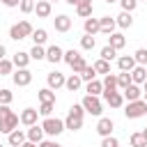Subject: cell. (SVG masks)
<instances>
[{
  "mask_svg": "<svg viewBox=\"0 0 147 147\" xmlns=\"http://www.w3.org/2000/svg\"><path fill=\"white\" fill-rule=\"evenodd\" d=\"M0 147H5V145H0Z\"/></svg>",
  "mask_w": 147,
  "mask_h": 147,
  "instance_id": "91938a15",
  "label": "cell"
},
{
  "mask_svg": "<svg viewBox=\"0 0 147 147\" xmlns=\"http://www.w3.org/2000/svg\"><path fill=\"white\" fill-rule=\"evenodd\" d=\"M64 83H67V76L60 74V71H51V74L46 76V85H48L51 90H60V87H64Z\"/></svg>",
  "mask_w": 147,
  "mask_h": 147,
  "instance_id": "ba28073f",
  "label": "cell"
},
{
  "mask_svg": "<svg viewBox=\"0 0 147 147\" xmlns=\"http://www.w3.org/2000/svg\"><path fill=\"white\" fill-rule=\"evenodd\" d=\"M133 57H136L138 64H145V67H147V48H138V51L133 53Z\"/></svg>",
  "mask_w": 147,
  "mask_h": 147,
  "instance_id": "ee69618b",
  "label": "cell"
},
{
  "mask_svg": "<svg viewBox=\"0 0 147 147\" xmlns=\"http://www.w3.org/2000/svg\"><path fill=\"white\" fill-rule=\"evenodd\" d=\"M142 99H145V103H147V92H145V94H142Z\"/></svg>",
  "mask_w": 147,
  "mask_h": 147,
  "instance_id": "9f6ffc18",
  "label": "cell"
},
{
  "mask_svg": "<svg viewBox=\"0 0 147 147\" xmlns=\"http://www.w3.org/2000/svg\"><path fill=\"white\" fill-rule=\"evenodd\" d=\"M34 11H37L39 18H48L51 11H53V2H48V0H39V2L34 5Z\"/></svg>",
  "mask_w": 147,
  "mask_h": 147,
  "instance_id": "d6986e66",
  "label": "cell"
},
{
  "mask_svg": "<svg viewBox=\"0 0 147 147\" xmlns=\"http://www.w3.org/2000/svg\"><path fill=\"white\" fill-rule=\"evenodd\" d=\"M46 60H48V62H53V64H57V62H62V60H64V51H62L57 44H53V46H48V48H46Z\"/></svg>",
  "mask_w": 147,
  "mask_h": 147,
  "instance_id": "7c38bea8",
  "label": "cell"
},
{
  "mask_svg": "<svg viewBox=\"0 0 147 147\" xmlns=\"http://www.w3.org/2000/svg\"><path fill=\"white\" fill-rule=\"evenodd\" d=\"M129 142H131V147H147V140H145L142 131H136V133H131Z\"/></svg>",
  "mask_w": 147,
  "mask_h": 147,
  "instance_id": "1f68e13d",
  "label": "cell"
},
{
  "mask_svg": "<svg viewBox=\"0 0 147 147\" xmlns=\"http://www.w3.org/2000/svg\"><path fill=\"white\" fill-rule=\"evenodd\" d=\"M124 99L126 101H138V99H142V94H145V90H142V85H136V83H131L124 92Z\"/></svg>",
  "mask_w": 147,
  "mask_h": 147,
  "instance_id": "8fae6325",
  "label": "cell"
},
{
  "mask_svg": "<svg viewBox=\"0 0 147 147\" xmlns=\"http://www.w3.org/2000/svg\"><path fill=\"white\" fill-rule=\"evenodd\" d=\"M64 87H67L69 92H78V90L83 87V78H80V74H71V76L67 78Z\"/></svg>",
  "mask_w": 147,
  "mask_h": 147,
  "instance_id": "cb8c5ba5",
  "label": "cell"
},
{
  "mask_svg": "<svg viewBox=\"0 0 147 147\" xmlns=\"http://www.w3.org/2000/svg\"><path fill=\"white\" fill-rule=\"evenodd\" d=\"M7 140H9L11 147H21V145L28 140V133H23L21 129H14L11 133H7Z\"/></svg>",
  "mask_w": 147,
  "mask_h": 147,
  "instance_id": "ac0fdd59",
  "label": "cell"
},
{
  "mask_svg": "<svg viewBox=\"0 0 147 147\" xmlns=\"http://www.w3.org/2000/svg\"><path fill=\"white\" fill-rule=\"evenodd\" d=\"M11 80H14V85H18V87H28L30 83H32V71L25 67V69H16L14 74H11Z\"/></svg>",
  "mask_w": 147,
  "mask_h": 147,
  "instance_id": "52a82bcc",
  "label": "cell"
},
{
  "mask_svg": "<svg viewBox=\"0 0 147 147\" xmlns=\"http://www.w3.org/2000/svg\"><path fill=\"white\" fill-rule=\"evenodd\" d=\"M103 99H106V103H108L110 108H122L124 101H126L119 90H115V92H103Z\"/></svg>",
  "mask_w": 147,
  "mask_h": 147,
  "instance_id": "9c48e42d",
  "label": "cell"
},
{
  "mask_svg": "<svg viewBox=\"0 0 147 147\" xmlns=\"http://www.w3.org/2000/svg\"><path fill=\"white\" fill-rule=\"evenodd\" d=\"M131 83H133V80H131V71H119V74H117V90H119V92H124Z\"/></svg>",
  "mask_w": 147,
  "mask_h": 147,
  "instance_id": "4316f807",
  "label": "cell"
},
{
  "mask_svg": "<svg viewBox=\"0 0 147 147\" xmlns=\"http://www.w3.org/2000/svg\"><path fill=\"white\" fill-rule=\"evenodd\" d=\"M37 96H39V101H41V103H46V101H48V103H55V90H51L48 85H46V87H41V90L37 92Z\"/></svg>",
  "mask_w": 147,
  "mask_h": 147,
  "instance_id": "83f0119b",
  "label": "cell"
},
{
  "mask_svg": "<svg viewBox=\"0 0 147 147\" xmlns=\"http://www.w3.org/2000/svg\"><path fill=\"white\" fill-rule=\"evenodd\" d=\"M124 115H126V119H138V117H145V115H147V103H145V99H138V101H126V106H124Z\"/></svg>",
  "mask_w": 147,
  "mask_h": 147,
  "instance_id": "277c9868",
  "label": "cell"
},
{
  "mask_svg": "<svg viewBox=\"0 0 147 147\" xmlns=\"http://www.w3.org/2000/svg\"><path fill=\"white\" fill-rule=\"evenodd\" d=\"M41 126H44V133H46V136H51V138H57L62 131H67L64 119H57V117H44Z\"/></svg>",
  "mask_w": 147,
  "mask_h": 147,
  "instance_id": "5b68a950",
  "label": "cell"
},
{
  "mask_svg": "<svg viewBox=\"0 0 147 147\" xmlns=\"http://www.w3.org/2000/svg\"><path fill=\"white\" fill-rule=\"evenodd\" d=\"M37 147H62L60 142H55V140H41Z\"/></svg>",
  "mask_w": 147,
  "mask_h": 147,
  "instance_id": "7dc6e473",
  "label": "cell"
},
{
  "mask_svg": "<svg viewBox=\"0 0 147 147\" xmlns=\"http://www.w3.org/2000/svg\"><path fill=\"white\" fill-rule=\"evenodd\" d=\"M53 25H55L57 32H69V30H71V18H69L67 14H57V16L53 18Z\"/></svg>",
  "mask_w": 147,
  "mask_h": 147,
  "instance_id": "5bb4252c",
  "label": "cell"
},
{
  "mask_svg": "<svg viewBox=\"0 0 147 147\" xmlns=\"http://www.w3.org/2000/svg\"><path fill=\"white\" fill-rule=\"evenodd\" d=\"M142 136H145V140H147V126H145V129H142Z\"/></svg>",
  "mask_w": 147,
  "mask_h": 147,
  "instance_id": "f5cc1de1",
  "label": "cell"
},
{
  "mask_svg": "<svg viewBox=\"0 0 147 147\" xmlns=\"http://www.w3.org/2000/svg\"><path fill=\"white\" fill-rule=\"evenodd\" d=\"M85 67H87V62H85V57L80 55V57L71 64V71H74V74H83V69H85Z\"/></svg>",
  "mask_w": 147,
  "mask_h": 147,
  "instance_id": "7bdbcfd3",
  "label": "cell"
},
{
  "mask_svg": "<svg viewBox=\"0 0 147 147\" xmlns=\"http://www.w3.org/2000/svg\"><path fill=\"white\" fill-rule=\"evenodd\" d=\"M30 53H25V51H16L14 53V57H11V62H14V67L16 69H25L28 64H30Z\"/></svg>",
  "mask_w": 147,
  "mask_h": 147,
  "instance_id": "e0dca14e",
  "label": "cell"
},
{
  "mask_svg": "<svg viewBox=\"0 0 147 147\" xmlns=\"http://www.w3.org/2000/svg\"><path fill=\"white\" fill-rule=\"evenodd\" d=\"M138 2H147V0H138Z\"/></svg>",
  "mask_w": 147,
  "mask_h": 147,
  "instance_id": "680465c9",
  "label": "cell"
},
{
  "mask_svg": "<svg viewBox=\"0 0 147 147\" xmlns=\"http://www.w3.org/2000/svg\"><path fill=\"white\" fill-rule=\"evenodd\" d=\"M14 74V62L11 60H0V76H11Z\"/></svg>",
  "mask_w": 147,
  "mask_h": 147,
  "instance_id": "d590c367",
  "label": "cell"
},
{
  "mask_svg": "<svg viewBox=\"0 0 147 147\" xmlns=\"http://www.w3.org/2000/svg\"><path fill=\"white\" fill-rule=\"evenodd\" d=\"M0 2H2L5 7H18V5H21V0H0Z\"/></svg>",
  "mask_w": 147,
  "mask_h": 147,
  "instance_id": "c3c4849f",
  "label": "cell"
},
{
  "mask_svg": "<svg viewBox=\"0 0 147 147\" xmlns=\"http://www.w3.org/2000/svg\"><path fill=\"white\" fill-rule=\"evenodd\" d=\"M11 101H14V94H11V90H7V87H0V103L9 106Z\"/></svg>",
  "mask_w": 147,
  "mask_h": 147,
  "instance_id": "f35d334b",
  "label": "cell"
},
{
  "mask_svg": "<svg viewBox=\"0 0 147 147\" xmlns=\"http://www.w3.org/2000/svg\"><path fill=\"white\" fill-rule=\"evenodd\" d=\"M34 5H37L34 0H21V5H18V9H21L23 14H32V11H34Z\"/></svg>",
  "mask_w": 147,
  "mask_h": 147,
  "instance_id": "60d3db41",
  "label": "cell"
},
{
  "mask_svg": "<svg viewBox=\"0 0 147 147\" xmlns=\"http://www.w3.org/2000/svg\"><path fill=\"white\" fill-rule=\"evenodd\" d=\"M115 21H117V28H122V30H126V28L133 25V16H131V11H119V14L115 16Z\"/></svg>",
  "mask_w": 147,
  "mask_h": 147,
  "instance_id": "7402d4cb",
  "label": "cell"
},
{
  "mask_svg": "<svg viewBox=\"0 0 147 147\" xmlns=\"http://www.w3.org/2000/svg\"><path fill=\"white\" fill-rule=\"evenodd\" d=\"M48 2H57V0H48Z\"/></svg>",
  "mask_w": 147,
  "mask_h": 147,
  "instance_id": "6f0895ef",
  "label": "cell"
},
{
  "mask_svg": "<svg viewBox=\"0 0 147 147\" xmlns=\"http://www.w3.org/2000/svg\"><path fill=\"white\" fill-rule=\"evenodd\" d=\"M142 90H145V92H147V80H145V83H142Z\"/></svg>",
  "mask_w": 147,
  "mask_h": 147,
  "instance_id": "db71d44e",
  "label": "cell"
},
{
  "mask_svg": "<svg viewBox=\"0 0 147 147\" xmlns=\"http://www.w3.org/2000/svg\"><path fill=\"white\" fill-rule=\"evenodd\" d=\"M34 2H39V0H34Z\"/></svg>",
  "mask_w": 147,
  "mask_h": 147,
  "instance_id": "94428289",
  "label": "cell"
},
{
  "mask_svg": "<svg viewBox=\"0 0 147 147\" xmlns=\"http://www.w3.org/2000/svg\"><path fill=\"white\" fill-rule=\"evenodd\" d=\"M92 11H94V7H92V5H85V2L76 5V14H78L80 18H90V16H92Z\"/></svg>",
  "mask_w": 147,
  "mask_h": 147,
  "instance_id": "d6a6232c",
  "label": "cell"
},
{
  "mask_svg": "<svg viewBox=\"0 0 147 147\" xmlns=\"http://www.w3.org/2000/svg\"><path fill=\"white\" fill-rule=\"evenodd\" d=\"M5 55H7V48L0 44V60H5Z\"/></svg>",
  "mask_w": 147,
  "mask_h": 147,
  "instance_id": "f907efd6",
  "label": "cell"
},
{
  "mask_svg": "<svg viewBox=\"0 0 147 147\" xmlns=\"http://www.w3.org/2000/svg\"><path fill=\"white\" fill-rule=\"evenodd\" d=\"M94 46H96L94 34H83V37H80V48H83V51H94Z\"/></svg>",
  "mask_w": 147,
  "mask_h": 147,
  "instance_id": "4dcf8cb0",
  "label": "cell"
},
{
  "mask_svg": "<svg viewBox=\"0 0 147 147\" xmlns=\"http://www.w3.org/2000/svg\"><path fill=\"white\" fill-rule=\"evenodd\" d=\"M18 117H21V124H25V126H32V124H37L39 110H37V108H23V113H21Z\"/></svg>",
  "mask_w": 147,
  "mask_h": 147,
  "instance_id": "4fadbf2b",
  "label": "cell"
},
{
  "mask_svg": "<svg viewBox=\"0 0 147 147\" xmlns=\"http://www.w3.org/2000/svg\"><path fill=\"white\" fill-rule=\"evenodd\" d=\"M25 133H28V140H32V142H37V145H39V142L44 140V136H46L41 124H32V126H28Z\"/></svg>",
  "mask_w": 147,
  "mask_h": 147,
  "instance_id": "2e32d148",
  "label": "cell"
},
{
  "mask_svg": "<svg viewBox=\"0 0 147 147\" xmlns=\"http://www.w3.org/2000/svg\"><path fill=\"white\" fill-rule=\"evenodd\" d=\"M131 80H133L136 85H142V83L147 80V67H145V64H136V67L131 69Z\"/></svg>",
  "mask_w": 147,
  "mask_h": 147,
  "instance_id": "9a60e30c",
  "label": "cell"
},
{
  "mask_svg": "<svg viewBox=\"0 0 147 147\" xmlns=\"http://www.w3.org/2000/svg\"><path fill=\"white\" fill-rule=\"evenodd\" d=\"M28 53H30V57L37 60V62H39V60H46V48H44V46H37V44H34Z\"/></svg>",
  "mask_w": 147,
  "mask_h": 147,
  "instance_id": "836d02e7",
  "label": "cell"
},
{
  "mask_svg": "<svg viewBox=\"0 0 147 147\" xmlns=\"http://www.w3.org/2000/svg\"><path fill=\"white\" fill-rule=\"evenodd\" d=\"M32 41H34L37 46H44V44L48 41V32H46L44 28H34V32H32Z\"/></svg>",
  "mask_w": 147,
  "mask_h": 147,
  "instance_id": "f546056e",
  "label": "cell"
},
{
  "mask_svg": "<svg viewBox=\"0 0 147 147\" xmlns=\"http://www.w3.org/2000/svg\"><path fill=\"white\" fill-rule=\"evenodd\" d=\"M85 92H87V94H94V96H101V94H103V80H99V78L90 80V83L85 85Z\"/></svg>",
  "mask_w": 147,
  "mask_h": 147,
  "instance_id": "d4e9b609",
  "label": "cell"
},
{
  "mask_svg": "<svg viewBox=\"0 0 147 147\" xmlns=\"http://www.w3.org/2000/svg\"><path fill=\"white\" fill-rule=\"evenodd\" d=\"M78 57H80V53H78V51H74V48H69V51H64V62H67L69 67H71V64H74V62H76Z\"/></svg>",
  "mask_w": 147,
  "mask_h": 147,
  "instance_id": "ab89813d",
  "label": "cell"
},
{
  "mask_svg": "<svg viewBox=\"0 0 147 147\" xmlns=\"http://www.w3.org/2000/svg\"><path fill=\"white\" fill-rule=\"evenodd\" d=\"M32 32H34L32 23L23 18V21H18V23H14V25L9 28V39L21 41V39H25V37H32Z\"/></svg>",
  "mask_w": 147,
  "mask_h": 147,
  "instance_id": "3957f363",
  "label": "cell"
},
{
  "mask_svg": "<svg viewBox=\"0 0 147 147\" xmlns=\"http://www.w3.org/2000/svg\"><path fill=\"white\" fill-rule=\"evenodd\" d=\"M53 106H55V103H48V101H46V103H41V106H39V115H41V117H51Z\"/></svg>",
  "mask_w": 147,
  "mask_h": 147,
  "instance_id": "bcb514c9",
  "label": "cell"
},
{
  "mask_svg": "<svg viewBox=\"0 0 147 147\" xmlns=\"http://www.w3.org/2000/svg\"><path fill=\"white\" fill-rule=\"evenodd\" d=\"M101 57H103V60H108V62H113V60L117 57V51H115L110 44H106V46L101 48Z\"/></svg>",
  "mask_w": 147,
  "mask_h": 147,
  "instance_id": "8d00e7d4",
  "label": "cell"
},
{
  "mask_svg": "<svg viewBox=\"0 0 147 147\" xmlns=\"http://www.w3.org/2000/svg\"><path fill=\"white\" fill-rule=\"evenodd\" d=\"M108 44H110L115 51H122L124 44H126V37H124L122 32H113V34H108Z\"/></svg>",
  "mask_w": 147,
  "mask_h": 147,
  "instance_id": "603a6c76",
  "label": "cell"
},
{
  "mask_svg": "<svg viewBox=\"0 0 147 147\" xmlns=\"http://www.w3.org/2000/svg\"><path fill=\"white\" fill-rule=\"evenodd\" d=\"M119 7H122V11H136V7H138V0H119Z\"/></svg>",
  "mask_w": 147,
  "mask_h": 147,
  "instance_id": "b9f144b4",
  "label": "cell"
},
{
  "mask_svg": "<svg viewBox=\"0 0 147 147\" xmlns=\"http://www.w3.org/2000/svg\"><path fill=\"white\" fill-rule=\"evenodd\" d=\"M83 30H85V34H96V32H101V25H99V18H85V23H83Z\"/></svg>",
  "mask_w": 147,
  "mask_h": 147,
  "instance_id": "484cf974",
  "label": "cell"
},
{
  "mask_svg": "<svg viewBox=\"0 0 147 147\" xmlns=\"http://www.w3.org/2000/svg\"><path fill=\"white\" fill-rule=\"evenodd\" d=\"M21 147H37V142H32V140H25Z\"/></svg>",
  "mask_w": 147,
  "mask_h": 147,
  "instance_id": "681fc988",
  "label": "cell"
},
{
  "mask_svg": "<svg viewBox=\"0 0 147 147\" xmlns=\"http://www.w3.org/2000/svg\"><path fill=\"white\" fill-rule=\"evenodd\" d=\"M136 64H138V62H136L133 55H119V57H117V67H119V71H131Z\"/></svg>",
  "mask_w": 147,
  "mask_h": 147,
  "instance_id": "44dd1931",
  "label": "cell"
},
{
  "mask_svg": "<svg viewBox=\"0 0 147 147\" xmlns=\"http://www.w3.org/2000/svg\"><path fill=\"white\" fill-rule=\"evenodd\" d=\"M80 103H83V108H85V113H87V115L101 117V113H103V103H101V99H99V96H94V94H85Z\"/></svg>",
  "mask_w": 147,
  "mask_h": 147,
  "instance_id": "8992f818",
  "label": "cell"
},
{
  "mask_svg": "<svg viewBox=\"0 0 147 147\" xmlns=\"http://www.w3.org/2000/svg\"><path fill=\"white\" fill-rule=\"evenodd\" d=\"M94 71H96V74H103V76H106V74H110V62H108V60H103V57H99V60L94 62Z\"/></svg>",
  "mask_w": 147,
  "mask_h": 147,
  "instance_id": "e575fe53",
  "label": "cell"
},
{
  "mask_svg": "<svg viewBox=\"0 0 147 147\" xmlns=\"http://www.w3.org/2000/svg\"><path fill=\"white\" fill-rule=\"evenodd\" d=\"M113 129H115V122H113L110 117H99V122H96V133H99L101 138L113 136Z\"/></svg>",
  "mask_w": 147,
  "mask_h": 147,
  "instance_id": "30bf717a",
  "label": "cell"
},
{
  "mask_svg": "<svg viewBox=\"0 0 147 147\" xmlns=\"http://www.w3.org/2000/svg\"><path fill=\"white\" fill-rule=\"evenodd\" d=\"M18 122L21 117L14 110H9V106L0 103V133H11L14 129H18Z\"/></svg>",
  "mask_w": 147,
  "mask_h": 147,
  "instance_id": "6da1fadb",
  "label": "cell"
},
{
  "mask_svg": "<svg viewBox=\"0 0 147 147\" xmlns=\"http://www.w3.org/2000/svg\"><path fill=\"white\" fill-rule=\"evenodd\" d=\"M80 78H83V83H90V80H94V78H96V71H94V64H87V67L83 69V74H80Z\"/></svg>",
  "mask_w": 147,
  "mask_h": 147,
  "instance_id": "74e56055",
  "label": "cell"
},
{
  "mask_svg": "<svg viewBox=\"0 0 147 147\" xmlns=\"http://www.w3.org/2000/svg\"><path fill=\"white\" fill-rule=\"evenodd\" d=\"M83 117H85L83 103H74V106L69 108V115H67V119H64V126H67L69 131H80V129H83Z\"/></svg>",
  "mask_w": 147,
  "mask_h": 147,
  "instance_id": "7a4b0ae2",
  "label": "cell"
},
{
  "mask_svg": "<svg viewBox=\"0 0 147 147\" xmlns=\"http://www.w3.org/2000/svg\"><path fill=\"white\" fill-rule=\"evenodd\" d=\"M64 2H67V5H71V7H76V5L80 2V0H64Z\"/></svg>",
  "mask_w": 147,
  "mask_h": 147,
  "instance_id": "816d5d0a",
  "label": "cell"
},
{
  "mask_svg": "<svg viewBox=\"0 0 147 147\" xmlns=\"http://www.w3.org/2000/svg\"><path fill=\"white\" fill-rule=\"evenodd\" d=\"M106 2H108V5H113V2H119V0H106Z\"/></svg>",
  "mask_w": 147,
  "mask_h": 147,
  "instance_id": "11a10c76",
  "label": "cell"
},
{
  "mask_svg": "<svg viewBox=\"0 0 147 147\" xmlns=\"http://www.w3.org/2000/svg\"><path fill=\"white\" fill-rule=\"evenodd\" d=\"M99 25H101V32H103V34H113L115 28H117V21H115L113 16H101V18H99Z\"/></svg>",
  "mask_w": 147,
  "mask_h": 147,
  "instance_id": "ffe728a7",
  "label": "cell"
},
{
  "mask_svg": "<svg viewBox=\"0 0 147 147\" xmlns=\"http://www.w3.org/2000/svg\"><path fill=\"white\" fill-rule=\"evenodd\" d=\"M117 90V74H106L103 76V92H115Z\"/></svg>",
  "mask_w": 147,
  "mask_h": 147,
  "instance_id": "f1b7e54d",
  "label": "cell"
},
{
  "mask_svg": "<svg viewBox=\"0 0 147 147\" xmlns=\"http://www.w3.org/2000/svg\"><path fill=\"white\" fill-rule=\"evenodd\" d=\"M101 147H119V140L115 136H106V138H101Z\"/></svg>",
  "mask_w": 147,
  "mask_h": 147,
  "instance_id": "f6af8a7d",
  "label": "cell"
}]
</instances>
